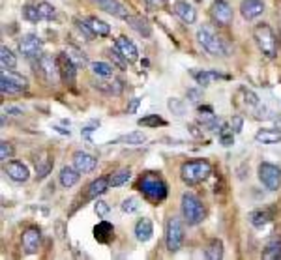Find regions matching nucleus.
Returning a JSON list of instances; mask_svg holds the SVG:
<instances>
[{"instance_id":"f257e3e1","label":"nucleus","mask_w":281,"mask_h":260,"mask_svg":"<svg viewBox=\"0 0 281 260\" xmlns=\"http://www.w3.org/2000/svg\"><path fill=\"white\" fill-rule=\"evenodd\" d=\"M253 37L257 41V47L261 49V53L266 58H276L278 56V37L266 23H259L253 28Z\"/></svg>"},{"instance_id":"f03ea898","label":"nucleus","mask_w":281,"mask_h":260,"mask_svg":"<svg viewBox=\"0 0 281 260\" xmlns=\"http://www.w3.org/2000/svg\"><path fill=\"white\" fill-rule=\"evenodd\" d=\"M212 172L210 163L205 159H193V161H187L180 168V176L186 182L187 186H195L199 182H203L208 178V174Z\"/></svg>"},{"instance_id":"7ed1b4c3","label":"nucleus","mask_w":281,"mask_h":260,"mask_svg":"<svg viewBox=\"0 0 281 260\" xmlns=\"http://www.w3.org/2000/svg\"><path fill=\"white\" fill-rule=\"evenodd\" d=\"M139 189L142 191V195L146 196L152 202H161L167 196V186L161 178L154 176V174H146L140 178Z\"/></svg>"},{"instance_id":"20e7f679","label":"nucleus","mask_w":281,"mask_h":260,"mask_svg":"<svg viewBox=\"0 0 281 260\" xmlns=\"http://www.w3.org/2000/svg\"><path fill=\"white\" fill-rule=\"evenodd\" d=\"M180 208H182V215L186 217V221L189 225L203 223V219H205V215H206L205 206H203V202H201L195 195H191V193H184V195H182Z\"/></svg>"},{"instance_id":"39448f33","label":"nucleus","mask_w":281,"mask_h":260,"mask_svg":"<svg viewBox=\"0 0 281 260\" xmlns=\"http://www.w3.org/2000/svg\"><path fill=\"white\" fill-rule=\"evenodd\" d=\"M197 41L203 45V49H205L208 55H212V56L227 55V49H225L221 37L215 36L210 28H206V27L199 28V30H197Z\"/></svg>"},{"instance_id":"423d86ee","label":"nucleus","mask_w":281,"mask_h":260,"mask_svg":"<svg viewBox=\"0 0 281 260\" xmlns=\"http://www.w3.org/2000/svg\"><path fill=\"white\" fill-rule=\"evenodd\" d=\"M165 243H167V249L171 253L180 251L182 243H184V227L180 223V219L176 217H171L165 227Z\"/></svg>"},{"instance_id":"0eeeda50","label":"nucleus","mask_w":281,"mask_h":260,"mask_svg":"<svg viewBox=\"0 0 281 260\" xmlns=\"http://www.w3.org/2000/svg\"><path fill=\"white\" fill-rule=\"evenodd\" d=\"M27 79L23 75L9 71V69H4L0 73V90H2V94H21L23 90H27Z\"/></svg>"},{"instance_id":"6e6552de","label":"nucleus","mask_w":281,"mask_h":260,"mask_svg":"<svg viewBox=\"0 0 281 260\" xmlns=\"http://www.w3.org/2000/svg\"><path fill=\"white\" fill-rule=\"evenodd\" d=\"M259 180H261L262 186L266 187L268 191L280 189L281 168L272 165V163H261V165H259Z\"/></svg>"},{"instance_id":"1a4fd4ad","label":"nucleus","mask_w":281,"mask_h":260,"mask_svg":"<svg viewBox=\"0 0 281 260\" xmlns=\"http://www.w3.org/2000/svg\"><path fill=\"white\" fill-rule=\"evenodd\" d=\"M37 65H39V71L43 73V77L47 79V83L56 84L60 79V69H58V62L56 58H53L51 55H39L37 56Z\"/></svg>"},{"instance_id":"9d476101","label":"nucleus","mask_w":281,"mask_h":260,"mask_svg":"<svg viewBox=\"0 0 281 260\" xmlns=\"http://www.w3.org/2000/svg\"><path fill=\"white\" fill-rule=\"evenodd\" d=\"M210 13H212V19L219 27H229L233 23V8L225 0H214L212 8H210Z\"/></svg>"},{"instance_id":"9b49d317","label":"nucleus","mask_w":281,"mask_h":260,"mask_svg":"<svg viewBox=\"0 0 281 260\" xmlns=\"http://www.w3.org/2000/svg\"><path fill=\"white\" fill-rule=\"evenodd\" d=\"M56 62H58V69H60V81L68 86H73L75 77H77V65L64 55V51L56 56Z\"/></svg>"},{"instance_id":"f8f14e48","label":"nucleus","mask_w":281,"mask_h":260,"mask_svg":"<svg viewBox=\"0 0 281 260\" xmlns=\"http://www.w3.org/2000/svg\"><path fill=\"white\" fill-rule=\"evenodd\" d=\"M19 51L25 58H34V56H39V51H41V39L36 36V34H27L23 36V39L19 41Z\"/></svg>"},{"instance_id":"ddd939ff","label":"nucleus","mask_w":281,"mask_h":260,"mask_svg":"<svg viewBox=\"0 0 281 260\" xmlns=\"http://www.w3.org/2000/svg\"><path fill=\"white\" fill-rule=\"evenodd\" d=\"M92 2L100 9L107 11V13H111V15H114V17H118V19H128V17H130V11H128V8H126L122 2H118V0H92Z\"/></svg>"},{"instance_id":"4468645a","label":"nucleus","mask_w":281,"mask_h":260,"mask_svg":"<svg viewBox=\"0 0 281 260\" xmlns=\"http://www.w3.org/2000/svg\"><path fill=\"white\" fill-rule=\"evenodd\" d=\"M98 165V161L96 158H92L90 154H86V152H75L73 154V167L81 172V174H88V172H92L94 168Z\"/></svg>"},{"instance_id":"2eb2a0df","label":"nucleus","mask_w":281,"mask_h":260,"mask_svg":"<svg viewBox=\"0 0 281 260\" xmlns=\"http://www.w3.org/2000/svg\"><path fill=\"white\" fill-rule=\"evenodd\" d=\"M6 174H8L9 180H13V182H17V184L27 182L28 176H30L28 167L23 165L21 161H9L8 165H6Z\"/></svg>"},{"instance_id":"dca6fc26","label":"nucleus","mask_w":281,"mask_h":260,"mask_svg":"<svg viewBox=\"0 0 281 260\" xmlns=\"http://www.w3.org/2000/svg\"><path fill=\"white\" fill-rule=\"evenodd\" d=\"M114 47L120 51V55L128 60V62H135L137 58H139V51H137V47L133 41H130L128 37H116V41H114Z\"/></svg>"},{"instance_id":"f3484780","label":"nucleus","mask_w":281,"mask_h":260,"mask_svg":"<svg viewBox=\"0 0 281 260\" xmlns=\"http://www.w3.org/2000/svg\"><path fill=\"white\" fill-rule=\"evenodd\" d=\"M39 240H41V234L37 228H27L23 232V249L27 255H34L39 249Z\"/></svg>"},{"instance_id":"a211bd4d","label":"nucleus","mask_w":281,"mask_h":260,"mask_svg":"<svg viewBox=\"0 0 281 260\" xmlns=\"http://www.w3.org/2000/svg\"><path fill=\"white\" fill-rule=\"evenodd\" d=\"M173 9H175V13H176L184 23H187V25H193V23H195L197 11L191 4H187L186 0H176L175 6H173Z\"/></svg>"},{"instance_id":"6ab92c4d","label":"nucleus","mask_w":281,"mask_h":260,"mask_svg":"<svg viewBox=\"0 0 281 260\" xmlns=\"http://www.w3.org/2000/svg\"><path fill=\"white\" fill-rule=\"evenodd\" d=\"M262 11H264L262 0H242V4H240V13H242V17L247 19V21L259 17Z\"/></svg>"},{"instance_id":"aec40b11","label":"nucleus","mask_w":281,"mask_h":260,"mask_svg":"<svg viewBox=\"0 0 281 260\" xmlns=\"http://www.w3.org/2000/svg\"><path fill=\"white\" fill-rule=\"evenodd\" d=\"M199 124L201 126H205L208 131H219V120H217V116H215L214 112H212V109L210 107H201L199 109Z\"/></svg>"},{"instance_id":"412c9836","label":"nucleus","mask_w":281,"mask_h":260,"mask_svg":"<svg viewBox=\"0 0 281 260\" xmlns=\"http://www.w3.org/2000/svg\"><path fill=\"white\" fill-rule=\"evenodd\" d=\"M152 234H154V225L150 219H140L137 221L135 225V238L139 240L140 243H146L152 238Z\"/></svg>"},{"instance_id":"4be33fe9","label":"nucleus","mask_w":281,"mask_h":260,"mask_svg":"<svg viewBox=\"0 0 281 260\" xmlns=\"http://www.w3.org/2000/svg\"><path fill=\"white\" fill-rule=\"evenodd\" d=\"M262 259L264 260H278L281 259V236L272 238L270 242L266 243V247L262 249Z\"/></svg>"},{"instance_id":"5701e85b","label":"nucleus","mask_w":281,"mask_h":260,"mask_svg":"<svg viewBox=\"0 0 281 260\" xmlns=\"http://www.w3.org/2000/svg\"><path fill=\"white\" fill-rule=\"evenodd\" d=\"M79 170L75 167H64L60 170V184L66 187V189H70V187H73L77 182H79Z\"/></svg>"},{"instance_id":"b1692460","label":"nucleus","mask_w":281,"mask_h":260,"mask_svg":"<svg viewBox=\"0 0 281 260\" xmlns=\"http://www.w3.org/2000/svg\"><path fill=\"white\" fill-rule=\"evenodd\" d=\"M205 257L208 260H221L223 259V243H221V240H217V238L210 240L208 245H206V249H205Z\"/></svg>"},{"instance_id":"393cba45","label":"nucleus","mask_w":281,"mask_h":260,"mask_svg":"<svg viewBox=\"0 0 281 260\" xmlns=\"http://www.w3.org/2000/svg\"><path fill=\"white\" fill-rule=\"evenodd\" d=\"M111 187V182H109V178H98V180H94L92 184L88 186V196L90 198H96V196L103 195L107 189Z\"/></svg>"},{"instance_id":"a878e982","label":"nucleus","mask_w":281,"mask_h":260,"mask_svg":"<svg viewBox=\"0 0 281 260\" xmlns=\"http://www.w3.org/2000/svg\"><path fill=\"white\" fill-rule=\"evenodd\" d=\"M255 140H257V142H262V144H276V142H280L281 140V131L261 130V131H257Z\"/></svg>"},{"instance_id":"bb28decb","label":"nucleus","mask_w":281,"mask_h":260,"mask_svg":"<svg viewBox=\"0 0 281 260\" xmlns=\"http://www.w3.org/2000/svg\"><path fill=\"white\" fill-rule=\"evenodd\" d=\"M126 21L130 23V27L133 28L137 34H140L142 37H150V34H152V28H150V25L142 17H131V15H130Z\"/></svg>"},{"instance_id":"cd10ccee","label":"nucleus","mask_w":281,"mask_h":260,"mask_svg":"<svg viewBox=\"0 0 281 260\" xmlns=\"http://www.w3.org/2000/svg\"><path fill=\"white\" fill-rule=\"evenodd\" d=\"M86 25L90 27V30H92L96 36H109V34H111V27H109L105 21H102V19L88 17L86 19Z\"/></svg>"},{"instance_id":"c85d7f7f","label":"nucleus","mask_w":281,"mask_h":260,"mask_svg":"<svg viewBox=\"0 0 281 260\" xmlns=\"http://www.w3.org/2000/svg\"><path fill=\"white\" fill-rule=\"evenodd\" d=\"M64 55L68 56V58H70L77 67H84V65L88 64V62H86V56L83 55V51H81V49H77V47H73V45L66 47Z\"/></svg>"},{"instance_id":"c756f323","label":"nucleus","mask_w":281,"mask_h":260,"mask_svg":"<svg viewBox=\"0 0 281 260\" xmlns=\"http://www.w3.org/2000/svg\"><path fill=\"white\" fill-rule=\"evenodd\" d=\"M94 86H96L98 90H102V92L114 94V96H118V94L122 92V88H124L122 81H118V79H112V81H109V83H105V81H98V83H94Z\"/></svg>"},{"instance_id":"7c9ffc66","label":"nucleus","mask_w":281,"mask_h":260,"mask_svg":"<svg viewBox=\"0 0 281 260\" xmlns=\"http://www.w3.org/2000/svg\"><path fill=\"white\" fill-rule=\"evenodd\" d=\"M51 168H53V161L49 159V156H47V154H43L39 159H36V176H37V180H43V178L49 176Z\"/></svg>"},{"instance_id":"2f4dec72","label":"nucleus","mask_w":281,"mask_h":260,"mask_svg":"<svg viewBox=\"0 0 281 260\" xmlns=\"http://www.w3.org/2000/svg\"><path fill=\"white\" fill-rule=\"evenodd\" d=\"M94 236H96L98 242L107 243L112 238V225L107 223V221H102V223L94 228Z\"/></svg>"},{"instance_id":"473e14b6","label":"nucleus","mask_w":281,"mask_h":260,"mask_svg":"<svg viewBox=\"0 0 281 260\" xmlns=\"http://www.w3.org/2000/svg\"><path fill=\"white\" fill-rule=\"evenodd\" d=\"M193 77H195L197 84H201V86H208V84H212V81L221 79L223 75L217 73V71H208V69H203V71H193Z\"/></svg>"},{"instance_id":"72a5a7b5","label":"nucleus","mask_w":281,"mask_h":260,"mask_svg":"<svg viewBox=\"0 0 281 260\" xmlns=\"http://www.w3.org/2000/svg\"><path fill=\"white\" fill-rule=\"evenodd\" d=\"M0 64H2V69H13L17 65V58L6 45L0 47Z\"/></svg>"},{"instance_id":"f704fd0d","label":"nucleus","mask_w":281,"mask_h":260,"mask_svg":"<svg viewBox=\"0 0 281 260\" xmlns=\"http://www.w3.org/2000/svg\"><path fill=\"white\" fill-rule=\"evenodd\" d=\"M270 221V214L266 210H255L249 214V223L255 227V228H262L264 225Z\"/></svg>"},{"instance_id":"c9c22d12","label":"nucleus","mask_w":281,"mask_h":260,"mask_svg":"<svg viewBox=\"0 0 281 260\" xmlns=\"http://www.w3.org/2000/svg\"><path fill=\"white\" fill-rule=\"evenodd\" d=\"M90 69H92L94 75H98L102 79H111L112 77V65L105 64V62H92Z\"/></svg>"},{"instance_id":"e433bc0d","label":"nucleus","mask_w":281,"mask_h":260,"mask_svg":"<svg viewBox=\"0 0 281 260\" xmlns=\"http://www.w3.org/2000/svg\"><path fill=\"white\" fill-rule=\"evenodd\" d=\"M130 178H131L130 168H120V170H116V172L109 178V182H111L112 187H118V186H122V184H126Z\"/></svg>"},{"instance_id":"4c0bfd02","label":"nucleus","mask_w":281,"mask_h":260,"mask_svg":"<svg viewBox=\"0 0 281 260\" xmlns=\"http://www.w3.org/2000/svg\"><path fill=\"white\" fill-rule=\"evenodd\" d=\"M120 140L126 142V144H130V146H139V144H142V142L146 140V137H144L142 131H131L128 135H124Z\"/></svg>"},{"instance_id":"58836bf2","label":"nucleus","mask_w":281,"mask_h":260,"mask_svg":"<svg viewBox=\"0 0 281 260\" xmlns=\"http://www.w3.org/2000/svg\"><path fill=\"white\" fill-rule=\"evenodd\" d=\"M107 56L111 58L112 64L116 65L118 69H126V67H128V60L120 55V51H118L116 47H114V49H109V51H107Z\"/></svg>"},{"instance_id":"ea45409f","label":"nucleus","mask_w":281,"mask_h":260,"mask_svg":"<svg viewBox=\"0 0 281 260\" xmlns=\"http://www.w3.org/2000/svg\"><path fill=\"white\" fill-rule=\"evenodd\" d=\"M219 140H221V144L223 146H231L233 144V135H234V131H233V128H231V124L227 126V124H223L221 128H219Z\"/></svg>"},{"instance_id":"a19ab883","label":"nucleus","mask_w":281,"mask_h":260,"mask_svg":"<svg viewBox=\"0 0 281 260\" xmlns=\"http://www.w3.org/2000/svg\"><path fill=\"white\" fill-rule=\"evenodd\" d=\"M120 208H122V212H124V214H133V212H137V210H139V200H137L135 196L124 198Z\"/></svg>"},{"instance_id":"79ce46f5","label":"nucleus","mask_w":281,"mask_h":260,"mask_svg":"<svg viewBox=\"0 0 281 260\" xmlns=\"http://www.w3.org/2000/svg\"><path fill=\"white\" fill-rule=\"evenodd\" d=\"M37 11H39V15H41V19H53L56 15V9L49 4V2H39L37 4Z\"/></svg>"},{"instance_id":"37998d69","label":"nucleus","mask_w":281,"mask_h":260,"mask_svg":"<svg viewBox=\"0 0 281 260\" xmlns=\"http://www.w3.org/2000/svg\"><path fill=\"white\" fill-rule=\"evenodd\" d=\"M139 126H144V128H156V126H165V120H161L158 114H152V116L140 118Z\"/></svg>"},{"instance_id":"c03bdc74","label":"nucleus","mask_w":281,"mask_h":260,"mask_svg":"<svg viewBox=\"0 0 281 260\" xmlns=\"http://www.w3.org/2000/svg\"><path fill=\"white\" fill-rule=\"evenodd\" d=\"M23 17L30 21V23H37L41 15H39V11H37V6H25L23 8Z\"/></svg>"},{"instance_id":"a18cd8bd","label":"nucleus","mask_w":281,"mask_h":260,"mask_svg":"<svg viewBox=\"0 0 281 260\" xmlns=\"http://www.w3.org/2000/svg\"><path fill=\"white\" fill-rule=\"evenodd\" d=\"M169 109L173 111V114H176V116H182L184 111H186V105L182 99H169Z\"/></svg>"},{"instance_id":"49530a36","label":"nucleus","mask_w":281,"mask_h":260,"mask_svg":"<svg viewBox=\"0 0 281 260\" xmlns=\"http://www.w3.org/2000/svg\"><path fill=\"white\" fill-rule=\"evenodd\" d=\"M11 156H13L11 144L6 142V140H2V142H0V159H2V161H8V159H11Z\"/></svg>"},{"instance_id":"de8ad7c7","label":"nucleus","mask_w":281,"mask_h":260,"mask_svg":"<svg viewBox=\"0 0 281 260\" xmlns=\"http://www.w3.org/2000/svg\"><path fill=\"white\" fill-rule=\"evenodd\" d=\"M242 92H244V98H246V105H247V107H257V105H259L257 94L251 92V90H246V88H244Z\"/></svg>"},{"instance_id":"09e8293b","label":"nucleus","mask_w":281,"mask_h":260,"mask_svg":"<svg viewBox=\"0 0 281 260\" xmlns=\"http://www.w3.org/2000/svg\"><path fill=\"white\" fill-rule=\"evenodd\" d=\"M94 210H96V214L100 215V217H105V215L109 214V210H111V208H109V204H107V202L98 200V202H96V206H94Z\"/></svg>"},{"instance_id":"8fccbe9b","label":"nucleus","mask_w":281,"mask_h":260,"mask_svg":"<svg viewBox=\"0 0 281 260\" xmlns=\"http://www.w3.org/2000/svg\"><path fill=\"white\" fill-rule=\"evenodd\" d=\"M255 109H257V111H255V118H257V120H268V118H272L270 111H268L266 107H262V109H261V107L257 105Z\"/></svg>"},{"instance_id":"3c124183","label":"nucleus","mask_w":281,"mask_h":260,"mask_svg":"<svg viewBox=\"0 0 281 260\" xmlns=\"http://www.w3.org/2000/svg\"><path fill=\"white\" fill-rule=\"evenodd\" d=\"M231 128H233L234 133H240L244 128V118L240 116V114H236V116H233V120H231Z\"/></svg>"},{"instance_id":"603ef678","label":"nucleus","mask_w":281,"mask_h":260,"mask_svg":"<svg viewBox=\"0 0 281 260\" xmlns=\"http://www.w3.org/2000/svg\"><path fill=\"white\" fill-rule=\"evenodd\" d=\"M75 23H77V27H79V30H81V32H83L84 36L88 37V39H90V37H94V36H96V34H94L92 30H90V27L86 25V21H75Z\"/></svg>"},{"instance_id":"864d4df0","label":"nucleus","mask_w":281,"mask_h":260,"mask_svg":"<svg viewBox=\"0 0 281 260\" xmlns=\"http://www.w3.org/2000/svg\"><path fill=\"white\" fill-rule=\"evenodd\" d=\"M139 105H140L139 98H133V99L130 101V105H128V114H135L137 109H139Z\"/></svg>"},{"instance_id":"5fc2aeb1","label":"nucleus","mask_w":281,"mask_h":260,"mask_svg":"<svg viewBox=\"0 0 281 260\" xmlns=\"http://www.w3.org/2000/svg\"><path fill=\"white\" fill-rule=\"evenodd\" d=\"M187 99L189 101L197 103L201 99V90H195V88H191V90H187Z\"/></svg>"},{"instance_id":"6e6d98bb","label":"nucleus","mask_w":281,"mask_h":260,"mask_svg":"<svg viewBox=\"0 0 281 260\" xmlns=\"http://www.w3.org/2000/svg\"><path fill=\"white\" fill-rule=\"evenodd\" d=\"M92 128H84V130H83V137H84V139H86V140H90V133H92Z\"/></svg>"},{"instance_id":"4d7b16f0","label":"nucleus","mask_w":281,"mask_h":260,"mask_svg":"<svg viewBox=\"0 0 281 260\" xmlns=\"http://www.w3.org/2000/svg\"><path fill=\"white\" fill-rule=\"evenodd\" d=\"M8 112H11L13 116H19V114H23V112L19 111V109H15V107H8Z\"/></svg>"},{"instance_id":"13d9d810","label":"nucleus","mask_w":281,"mask_h":260,"mask_svg":"<svg viewBox=\"0 0 281 260\" xmlns=\"http://www.w3.org/2000/svg\"><path fill=\"white\" fill-rule=\"evenodd\" d=\"M189 130H191V135H193V137H201V131H197L195 126H189Z\"/></svg>"},{"instance_id":"bf43d9fd","label":"nucleus","mask_w":281,"mask_h":260,"mask_svg":"<svg viewBox=\"0 0 281 260\" xmlns=\"http://www.w3.org/2000/svg\"><path fill=\"white\" fill-rule=\"evenodd\" d=\"M146 2H148V4H152V6H161L165 0H146Z\"/></svg>"},{"instance_id":"052dcab7","label":"nucleus","mask_w":281,"mask_h":260,"mask_svg":"<svg viewBox=\"0 0 281 260\" xmlns=\"http://www.w3.org/2000/svg\"><path fill=\"white\" fill-rule=\"evenodd\" d=\"M274 124H276V130L281 131V116H278V118H274Z\"/></svg>"},{"instance_id":"680f3d73","label":"nucleus","mask_w":281,"mask_h":260,"mask_svg":"<svg viewBox=\"0 0 281 260\" xmlns=\"http://www.w3.org/2000/svg\"><path fill=\"white\" fill-rule=\"evenodd\" d=\"M197 2H203V0H197Z\"/></svg>"}]
</instances>
